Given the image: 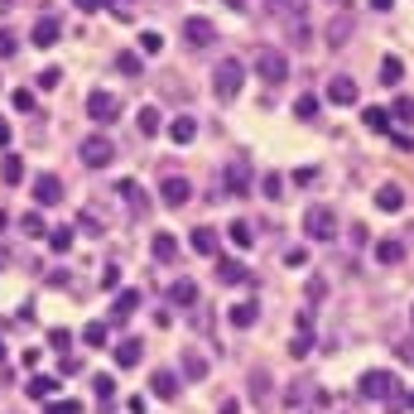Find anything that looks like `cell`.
<instances>
[{
	"label": "cell",
	"instance_id": "obj_1",
	"mask_svg": "<svg viewBox=\"0 0 414 414\" xmlns=\"http://www.w3.org/2000/svg\"><path fill=\"white\" fill-rule=\"evenodd\" d=\"M241 83H246V68L236 58H221L217 68H212V92H217L221 102H236L241 97Z\"/></svg>",
	"mask_w": 414,
	"mask_h": 414
},
{
	"label": "cell",
	"instance_id": "obj_2",
	"mask_svg": "<svg viewBox=\"0 0 414 414\" xmlns=\"http://www.w3.org/2000/svg\"><path fill=\"white\" fill-rule=\"evenodd\" d=\"M304 231H308V241H332L337 236V212L328 202H313L304 212Z\"/></svg>",
	"mask_w": 414,
	"mask_h": 414
},
{
	"label": "cell",
	"instance_id": "obj_3",
	"mask_svg": "<svg viewBox=\"0 0 414 414\" xmlns=\"http://www.w3.org/2000/svg\"><path fill=\"white\" fill-rule=\"evenodd\" d=\"M255 73H260L270 87H279L284 78H289V58L279 54V49H260V54H255Z\"/></svg>",
	"mask_w": 414,
	"mask_h": 414
},
{
	"label": "cell",
	"instance_id": "obj_4",
	"mask_svg": "<svg viewBox=\"0 0 414 414\" xmlns=\"http://www.w3.org/2000/svg\"><path fill=\"white\" fill-rule=\"evenodd\" d=\"M78 154H83V164L102 169V164H111V159H116V145H111V140L97 130V135H87L83 145H78Z\"/></svg>",
	"mask_w": 414,
	"mask_h": 414
},
{
	"label": "cell",
	"instance_id": "obj_5",
	"mask_svg": "<svg viewBox=\"0 0 414 414\" xmlns=\"http://www.w3.org/2000/svg\"><path fill=\"white\" fill-rule=\"evenodd\" d=\"M361 395L366 400H390V395H400V381L390 371H366L361 376Z\"/></svg>",
	"mask_w": 414,
	"mask_h": 414
},
{
	"label": "cell",
	"instance_id": "obj_6",
	"mask_svg": "<svg viewBox=\"0 0 414 414\" xmlns=\"http://www.w3.org/2000/svg\"><path fill=\"white\" fill-rule=\"evenodd\" d=\"M183 39H188L193 49H207V44H217V25L202 20V15H188V20H183Z\"/></svg>",
	"mask_w": 414,
	"mask_h": 414
},
{
	"label": "cell",
	"instance_id": "obj_7",
	"mask_svg": "<svg viewBox=\"0 0 414 414\" xmlns=\"http://www.w3.org/2000/svg\"><path fill=\"white\" fill-rule=\"evenodd\" d=\"M87 116H92L97 126H106V121L121 116V102H116L111 92H92V97H87Z\"/></svg>",
	"mask_w": 414,
	"mask_h": 414
},
{
	"label": "cell",
	"instance_id": "obj_8",
	"mask_svg": "<svg viewBox=\"0 0 414 414\" xmlns=\"http://www.w3.org/2000/svg\"><path fill=\"white\" fill-rule=\"evenodd\" d=\"M159 197H164V207H183V202L193 197V183H188L183 173H169L164 183H159Z\"/></svg>",
	"mask_w": 414,
	"mask_h": 414
},
{
	"label": "cell",
	"instance_id": "obj_9",
	"mask_svg": "<svg viewBox=\"0 0 414 414\" xmlns=\"http://www.w3.org/2000/svg\"><path fill=\"white\" fill-rule=\"evenodd\" d=\"M34 202L58 207V202H63V178H58V173H39V178H34Z\"/></svg>",
	"mask_w": 414,
	"mask_h": 414
},
{
	"label": "cell",
	"instance_id": "obj_10",
	"mask_svg": "<svg viewBox=\"0 0 414 414\" xmlns=\"http://www.w3.org/2000/svg\"><path fill=\"white\" fill-rule=\"evenodd\" d=\"M58 34H63V25H58V15H39V25H34V49H54L58 44Z\"/></svg>",
	"mask_w": 414,
	"mask_h": 414
},
{
	"label": "cell",
	"instance_id": "obj_11",
	"mask_svg": "<svg viewBox=\"0 0 414 414\" xmlns=\"http://www.w3.org/2000/svg\"><path fill=\"white\" fill-rule=\"evenodd\" d=\"M154 260H159V265H173V260H178V236H173V231H154Z\"/></svg>",
	"mask_w": 414,
	"mask_h": 414
},
{
	"label": "cell",
	"instance_id": "obj_12",
	"mask_svg": "<svg viewBox=\"0 0 414 414\" xmlns=\"http://www.w3.org/2000/svg\"><path fill=\"white\" fill-rule=\"evenodd\" d=\"M169 140H173V145H193L197 140V121L193 116H173V121H169Z\"/></svg>",
	"mask_w": 414,
	"mask_h": 414
},
{
	"label": "cell",
	"instance_id": "obj_13",
	"mask_svg": "<svg viewBox=\"0 0 414 414\" xmlns=\"http://www.w3.org/2000/svg\"><path fill=\"white\" fill-rule=\"evenodd\" d=\"M150 395H159V400H178V376H173V371H154V376H150Z\"/></svg>",
	"mask_w": 414,
	"mask_h": 414
},
{
	"label": "cell",
	"instance_id": "obj_14",
	"mask_svg": "<svg viewBox=\"0 0 414 414\" xmlns=\"http://www.w3.org/2000/svg\"><path fill=\"white\" fill-rule=\"evenodd\" d=\"M221 183H226V193H246L250 188V169L246 164H226L221 169Z\"/></svg>",
	"mask_w": 414,
	"mask_h": 414
},
{
	"label": "cell",
	"instance_id": "obj_15",
	"mask_svg": "<svg viewBox=\"0 0 414 414\" xmlns=\"http://www.w3.org/2000/svg\"><path fill=\"white\" fill-rule=\"evenodd\" d=\"M328 97L337 102V106H352V102H357V83H352V78H332Z\"/></svg>",
	"mask_w": 414,
	"mask_h": 414
},
{
	"label": "cell",
	"instance_id": "obj_16",
	"mask_svg": "<svg viewBox=\"0 0 414 414\" xmlns=\"http://www.w3.org/2000/svg\"><path fill=\"white\" fill-rule=\"evenodd\" d=\"M121 197L130 202V212H140V217L150 212V197H145V188H140L135 178H126V183H121Z\"/></svg>",
	"mask_w": 414,
	"mask_h": 414
},
{
	"label": "cell",
	"instance_id": "obj_17",
	"mask_svg": "<svg viewBox=\"0 0 414 414\" xmlns=\"http://www.w3.org/2000/svg\"><path fill=\"white\" fill-rule=\"evenodd\" d=\"M376 260H381V265H400V260H405V241H395V236L376 241Z\"/></svg>",
	"mask_w": 414,
	"mask_h": 414
},
{
	"label": "cell",
	"instance_id": "obj_18",
	"mask_svg": "<svg viewBox=\"0 0 414 414\" xmlns=\"http://www.w3.org/2000/svg\"><path fill=\"white\" fill-rule=\"evenodd\" d=\"M145 357V347H140V337H126L121 347H116V366H140Z\"/></svg>",
	"mask_w": 414,
	"mask_h": 414
},
{
	"label": "cell",
	"instance_id": "obj_19",
	"mask_svg": "<svg viewBox=\"0 0 414 414\" xmlns=\"http://www.w3.org/2000/svg\"><path fill=\"white\" fill-rule=\"evenodd\" d=\"M193 299H197V284H193V279H173V284H169V304H183V308H188Z\"/></svg>",
	"mask_w": 414,
	"mask_h": 414
},
{
	"label": "cell",
	"instance_id": "obj_20",
	"mask_svg": "<svg viewBox=\"0 0 414 414\" xmlns=\"http://www.w3.org/2000/svg\"><path fill=\"white\" fill-rule=\"evenodd\" d=\"M217 279L221 284H246V265H241V260H217Z\"/></svg>",
	"mask_w": 414,
	"mask_h": 414
},
{
	"label": "cell",
	"instance_id": "obj_21",
	"mask_svg": "<svg viewBox=\"0 0 414 414\" xmlns=\"http://www.w3.org/2000/svg\"><path fill=\"white\" fill-rule=\"evenodd\" d=\"M188 241H193V250H197V255H217V231H212V226H197Z\"/></svg>",
	"mask_w": 414,
	"mask_h": 414
},
{
	"label": "cell",
	"instance_id": "obj_22",
	"mask_svg": "<svg viewBox=\"0 0 414 414\" xmlns=\"http://www.w3.org/2000/svg\"><path fill=\"white\" fill-rule=\"evenodd\" d=\"M183 381H207V357L183 352Z\"/></svg>",
	"mask_w": 414,
	"mask_h": 414
},
{
	"label": "cell",
	"instance_id": "obj_23",
	"mask_svg": "<svg viewBox=\"0 0 414 414\" xmlns=\"http://www.w3.org/2000/svg\"><path fill=\"white\" fill-rule=\"evenodd\" d=\"M376 207H381V212H400V207H405V193H400L395 183H386V188L376 193Z\"/></svg>",
	"mask_w": 414,
	"mask_h": 414
},
{
	"label": "cell",
	"instance_id": "obj_24",
	"mask_svg": "<svg viewBox=\"0 0 414 414\" xmlns=\"http://www.w3.org/2000/svg\"><path fill=\"white\" fill-rule=\"evenodd\" d=\"M83 342H87V347H106V342H111V328H106V323H87V328H83Z\"/></svg>",
	"mask_w": 414,
	"mask_h": 414
},
{
	"label": "cell",
	"instance_id": "obj_25",
	"mask_svg": "<svg viewBox=\"0 0 414 414\" xmlns=\"http://www.w3.org/2000/svg\"><path fill=\"white\" fill-rule=\"evenodd\" d=\"M140 135H159V106H140Z\"/></svg>",
	"mask_w": 414,
	"mask_h": 414
},
{
	"label": "cell",
	"instance_id": "obj_26",
	"mask_svg": "<svg viewBox=\"0 0 414 414\" xmlns=\"http://www.w3.org/2000/svg\"><path fill=\"white\" fill-rule=\"evenodd\" d=\"M0 178H5V183L15 188V183L25 178V159H15V154H5V164H0Z\"/></svg>",
	"mask_w": 414,
	"mask_h": 414
},
{
	"label": "cell",
	"instance_id": "obj_27",
	"mask_svg": "<svg viewBox=\"0 0 414 414\" xmlns=\"http://www.w3.org/2000/svg\"><path fill=\"white\" fill-rule=\"evenodd\" d=\"M226 236H231V246H255V241H250V236H255V231H250V221H231V226H226Z\"/></svg>",
	"mask_w": 414,
	"mask_h": 414
},
{
	"label": "cell",
	"instance_id": "obj_28",
	"mask_svg": "<svg viewBox=\"0 0 414 414\" xmlns=\"http://www.w3.org/2000/svg\"><path fill=\"white\" fill-rule=\"evenodd\" d=\"M361 121H366L376 135H386V130H390V111H381V106H366V116H361Z\"/></svg>",
	"mask_w": 414,
	"mask_h": 414
},
{
	"label": "cell",
	"instance_id": "obj_29",
	"mask_svg": "<svg viewBox=\"0 0 414 414\" xmlns=\"http://www.w3.org/2000/svg\"><path fill=\"white\" fill-rule=\"evenodd\" d=\"M54 390H58L54 376H34V381H29V395H34V400H54Z\"/></svg>",
	"mask_w": 414,
	"mask_h": 414
},
{
	"label": "cell",
	"instance_id": "obj_30",
	"mask_svg": "<svg viewBox=\"0 0 414 414\" xmlns=\"http://www.w3.org/2000/svg\"><path fill=\"white\" fill-rule=\"evenodd\" d=\"M135 308H140V289H126V294L116 299V323H121V318H130Z\"/></svg>",
	"mask_w": 414,
	"mask_h": 414
},
{
	"label": "cell",
	"instance_id": "obj_31",
	"mask_svg": "<svg viewBox=\"0 0 414 414\" xmlns=\"http://www.w3.org/2000/svg\"><path fill=\"white\" fill-rule=\"evenodd\" d=\"M226 318H231L236 328H250V323L260 318V308H255V304H236V308H231V313H226Z\"/></svg>",
	"mask_w": 414,
	"mask_h": 414
},
{
	"label": "cell",
	"instance_id": "obj_32",
	"mask_svg": "<svg viewBox=\"0 0 414 414\" xmlns=\"http://www.w3.org/2000/svg\"><path fill=\"white\" fill-rule=\"evenodd\" d=\"M400 78H405V63L400 58H386L381 63V83H400Z\"/></svg>",
	"mask_w": 414,
	"mask_h": 414
},
{
	"label": "cell",
	"instance_id": "obj_33",
	"mask_svg": "<svg viewBox=\"0 0 414 414\" xmlns=\"http://www.w3.org/2000/svg\"><path fill=\"white\" fill-rule=\"evenodd\" d=\"M294 116H299V121H313V116H318V97H299V102H294Z\"/></svg>",
	"mask_w": 414,
	"mask_h": 414
},
{
	"label": "cell",
	"instance_id": "obj_34",
	"mask_svg": "<svg viewBox=\"0 0 414 414\" xmlns=\"http://www.w3.org/2000/svg\"><path fill=\"white\" fill-rule=\"evenodd\" d=\"M49 246H54V250H68V246H73V226H58V231H49Z\"/></svg>",
	"mask_w": 414,
	"mask_h": 414
},
{
	"label": "cell",
	"instance_id": "obj_35",
	"mask_svg": "<svg viewBox=\"0 0 414 414\" xmlns=\"http://www.w3.org/2000/svg\"><path fill=\"white\" fill-rule=\"evenodd\" d=\"M49 342H54V352H63V357H68V347H73V332H68V328H54V332H49Z\"/></svg>",
	"mask_w": 414,
	"mask_h": 414
},
{
	"label": "cell",
	"instance_id": "obj_36",
	"mask_svg": "<svg viewBox=\"0 0 414 414\" xmlns=\"http://www.w3.org/2000/svg\"><path fill=\"white\" fill-rule=\"evenodd\" d=\"M92 390H97V395H102V405H106L111 395H116V376H97V381H92Z\"/></svg>",
	"mask_w": 414,
	"mask_h": 414
},
{
	"label": "cell",
	"instance_id": "obj_37",
	"mask_svg": "<svg viewBox=\"0 0 414 414\" xmlns=\"http://www.w3.org/2000/svg\"><path fill=\"white\" fill-rule=\"evenodd\" d=\"M140 49H145V54H159V49H164V39H159L154 29H145V34H140Z\"/></svg>",
	"mask_w": 414,
	"mask_h": 414
},
{
	"label": "cell",
	"instance_id": "obj_38",
	"mask_svg": "<svg viewBox=\"0 0 414 414\" xmlns=\"http://www.w3.org/2000/svg\"><path fill=\"white\" fill-rule=\"evenodd\" d=\"M20 226H25L29 236H44V217H39V212H25V217H20Z\"/></svg>",
	"mask_w": 414,
	"mask_h": 414
},
{
	"label": "cell",
	"instance_id": "obj_39",
	"mask_svg": "<svg viewBox=\"0 0 414 414\" xmlns=\"http://www.w3.org/2000/svg\"><path fill=\"white\" fill-rule=\"evenodd\" d=\"M116 68H121L126 78H135V73H140V58L135 54H121V58H116Z\"/></svg>",
	"mask_w": 414,
	"mask_h": 414
},
{
	"label": "cell",
	"instance_id": "obj_40",
	"mask_svg": "<svg viewBox=\"0 0 414 414\" xmlns=\"http://www.w3.org/2000/svg\"><path fill=\"white\" fill-rule=\"evenodd\" d=\"M260 188H265V197H279V193H284V178H279V173H265Z\"/></svg>",
	"mask_w": 414,
	"mask_h": 414
},
{
	"label": "cell",
	"instance_id": "obj_41",
	"mask_svg": "<svg viewBox=\"0 0 414 414\" xmlns=\"http://www.w3.org/2000/svg\"><path fill=\"white\" fill-rule=\"evenodd\" d=\"M289 352H294V357H304V352H308V328H299V337L289 342Z\"/></svg>",
	"mask_w": 414,
	"mask_h": 414
},
{
	"label": "cell",
	"instance_id": "obj_42",
	"mask_svg": "<svg viewBox=\"0 0 414 414\" xmlns=\"http://www.w3.org/2000/svg\"><path fill=\"white\" fill-rule=\"evenodd\" d=\"M63 83V73H58V68H44V73H39V87H58Z\"/></svg>",
	"mask_w": 414,
	"mask_h": 414
},
{
	"label": "cell",
	"instance_id": "obj_43",
	"mask_svg": "<svg viewBox=\"0 0 414 414\" xmlns=\"http://www.w3.org/2000/svg\"><path fill=\"white\" fill-rule=\"evenodd\" d=\"M395 116H400V121H414V102H410V97L395 102Z\"/></svg>",
	"mask_w": 414,
	"mask_h": 414
},
{
	"label": "cell",
	"instance_id": "obj_44",
	"mask_svg": "<svg viewBox=\"0 0 414 414\" xmlns=\"http://www.w3.org/2000/svg\"><path fill=\"white\" fill-rule=\"evenodd\" d=\"M15 54V34H10V29H0V58H10Z\"/></svg>",
	"mask_w": 414,
	"mask_h": 414
},
{
	"label": "cell",
	"instance_id": "obj_45",
	"mask_svg": "<svg viewBox=\"0 0 414 414\" xmlns=\"http://www.w3.org/2000/svg\"><path fill=\"white\" fill-rule=\"evenodd\" d=\"M49 414H83V410H78L73 400H54V405H49Z\"/></svg>",
	"mask_w": 414,
	"mask_h": 414
},
{
	"label": "cell",
	"instance_id": "obj_46",
	"mask_svg": "<svg viewBox=\"0 0 414 414\" xmlns=\"http://www.w3.org/2000/svg\"><path fill=\"white\" fill-rule=\"evenodd\" d=\"M58 371H63V376H78V371H83V361H78V357H63V361H58Z\"/></svg>",
	"mask_w": 414,
	"mask_h": 414
},
{
	"label": "cell",
	"instance_id": "obj_47",
	"mask_svg": "<svg viewBox=\"0 0 414 414\" xmlns=\"http://www.w3.org/2000/svg\"><path fill=\"white\" fill-rule=\"evenodd\" d=\"M73 5H78V10H87V15H97V10H106L111 0H73Z\"/></svg>",
	"mask_w": 414,
	"mask_h": 414
},
{
	"label": "cell",
	"instance_id": "obj_48",
	"mask_svg": "<svg viewBox=\"0 0 414 414\" xmlns=\"http://www.w3.org/2000/svg\"><path fill=\"white\" fill-rule=\"evenodd\" d=\"M15 111H34V97H29L25 87H20V92H15Z\"/></svg>",
	"mask_w": 414,
	"mask_h": 414
},
{
	"label": "cell",
	"instance_id": "obj_49",
	"mask_svg": "<svg viewBox=\"0 0 414 414\" xmlns=\"http://www.w3.org/2000/svg\"><path fill=\"white\" fill-rule=\"evenodd\" d=\"M0 145H10V121L0 116Z\"/></svg>",
	"mask_w": 414,
	"mask_h": 414
},
{
	"label": "cell",
	"instance_id": "obj_50",
	"mask_svg": "<svg viewBox=\"0 0 414 414\" xmlns=\"http://www.w3.org/2000/svg\"><path fill=\"white\" fill-rule=\"evenodd\" d=\"M221 414H241V405L236 400H221Z\"/></svg>",
	"mask_w": 414,
	"mask_h": 414
},
{
	"label": "cell",
	"instance_id": "obj_51",
	"mask_svg": "<svg viewBox=\"0 0 414 414\" xmlns=\"http://www.w3.org/2000/svg\"><path fill=\"white\" fill-rule=\"evenodd\" d=\"M390 5H395V0H371V10H390Z\"/></svg>",
	"mask_w": 414,
	"mask_h": 414
},
{
	"label": "cell",
	"instance_id": "obj_52",
	"mask_svg": "<svg viewBox=\"0 0 414 414\" xmlns=\"http://www.w3.org/2000/svg\"><path fill=\"white\" fill-rule=\"evenodd\" d=\"M410 410H414V390H410Z\"/></svg>",
	"mask_w": 414,
	"mask_h": 414
},
{
	"label": "cell",
	"instance_id": "obj_53",
	"mask_svg": "<svg viewBox=\"0 0 414 414\" xmlns=\"http://www.w3.org/2000/svg\"><path fill=\"white\" fill-rule=\"evenodd\" d=\"M0 361H5V347H0Z\"/></svg>",
	"mask_w": 414,
	"mask_h": 414
}]
</instances>
